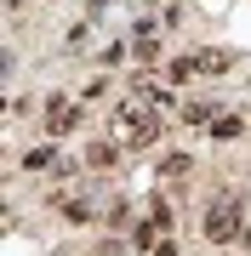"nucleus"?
Wrapping results in <instances>:
<instances>
[{
	"label": "nucleus",
	"instance_id": "obj_1",
	"mask_svg": "<svg viewBox=\"0 0 251 256\" xmlns=\"http://www.w3.org/2000/svg\"><path fill=\"white\" fill-rule=\"evenodd\" d=\"M240 234H245L240 200H217L211 210H205V239H211V245H228V239H240Z\"/></svg>",
	"mask_w": 251,
	"mask_h": 256
},
{
	"label": "nucleus",
	"instance_id": "obj_2",
	"mask_svg": "<svg viewBox=\"0 0 251 256\" xmlns=\"http://www.w3.org/2000/svg\"><path fill=\"white\" fill-rule=\"evenodd\" d=\"M120 137H126L131 148H149V142L160 137V120H154L149 108H126V114H120Z\"/></svg>",
	"mask_w": 251,
	"mask_h": 256
},
{
	"label": "nucleus",
	"instance_id": "obj_3",
	"mask_svg": "<svg viewBox=\"0 0 251 256\" xmlns=\"http://www.w3.org/2000/svg\"><path fill=\"white\" fill-rule=\"evenodd\" d=\"M75 126H80V102L75 97H52L46 102V131H52V137H69Z\"/></svg>",
	"mask_w": 251,
	"mask_h": 256
},
{
	"label": "nucleus",
	"instance_id": "obj_4",
	"mask_svg": "<svg viewBox=\"0 0 251 256\" xmlns=\"http://www.w3.org/2000/svg\"><path fill=\"white\" fill-rule=\"evenodd\" d=\"M194 74H200V63H194V57H171V63H166V80H171V86L194 80Z\"/></svg>",
	"mask_w": 251,
	"mask_h": 256
},
{
	"label": "nucleus",
	"instance_id": "obj_5",
	"mask_svg": "<svg viewBox=\"0 0 251 256\" xmlns=\"http://www.w3.org/2000/svg\"><path fill=\"white\" fill-rule=\"evenodd\" d=\"M23 165H29V171H52V165H57V148H52V142H46V148H29Z\"/></svg>",
	"mask_w": 251,
	"mask_h": 256
},
{
	"label": "nucleus",
	"instance_id": "obj_6",
	"mask_svg": "<svg viewBox=\"0 0 251 256\" xmlns=\"http://www.w3.org/2000/svg\"><path fill=\"white\" fill-rule=\"evenodd\" d=\"M240 131H245L240 120H211V137H217V142H234V137H240Z\"/></svg>",
	"mask_w": 251,
	"mask_h": 256
},
{
	"label": "nucleus",
	"instance_id": "obj_7",
	"mask_svg": "<svg viewBox=\"0 0 251 256\" xmlns=\"http://www.w3.org/2000/svg\"><path fill=\"white\" fill-rule=\"evenodd\" d=\"M194 63H200V74H223V68H228V57H223V52H200Z\"/></svg>",
	"mask_w": 251,
	"mask_h": 256
},
{
	"label": "nucleus",
	"instance_id": "obj_8",
	"mask_svg": "<svg viewBox=\"0 0 251 256\" xmlns=\"http://www.w3.org/2000/svg\"><path fill=\"white\" fill-rule=\"evenodd\" d=\"M86 165H97V171L114 165V148H109V142H92V148H86Z\"/></svg>",
	"mask_w": 251,
	"mask_h": 256
},
{
	"label": "nucleus",
	"instance_id": "obj_9",
	"mask_svg": "<svg viewBox=\"0 0 251 256\" xmlns=\"http://www.w3.org/2000/svg\"><path fill=\"white\" fill-rule=\"evenodd\" d=\"M211 114H217V108H211V102H194V108H188L183 120H188V126H211Z\"/></svg>",
	"mask_w": 251,
	"mask_h": 256
},
{
	"label": "nucleus",
	"instance_id": "obj_10",
	"mask_svg": "<svg viewBox=\"0 0 251 256\" xmlns=\"http://www.w3.org/2000/svg\"><path fill=\"white\" fill-rule=\"evenodd\" d=\"M240 239H245V245H251V228H245V234H240Z\"/></svg>",
	"mask_w": 251,
	"mask_h": 256
}]
</instances>
